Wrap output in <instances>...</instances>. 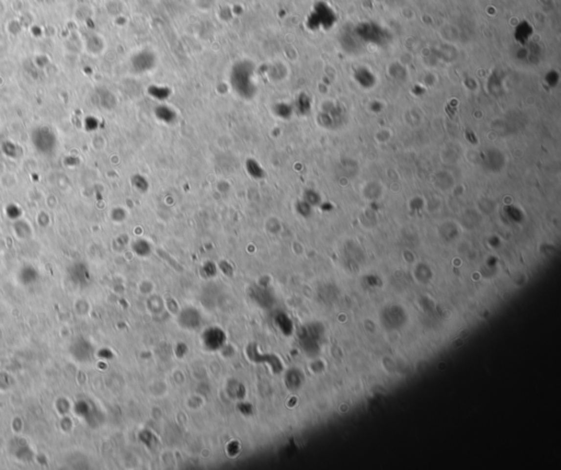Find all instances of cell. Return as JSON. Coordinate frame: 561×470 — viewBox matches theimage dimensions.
Segmentation results:
<instances>
[{
  "mask_svg": "<svg viewBox=\"0 0 561 470\" xmlns=\"http://www.w3.org/2000/svg\"><path fill=\"white\" fill-rule=\"evenodd\" d=\"M532 32H533L532 26H531L530 24H528V23L523 22L521 25L517 26V29H516V38H517L518 40L525 39V38L528 39V38H530V36H528V35H530V34L532 33Z\"/></svg>",
  "mask_w": 561,
  "mask_h": 470,
  "instance_id": "8992f818",
  "label": "cell"
},
{
  "mask_svg": "<svg viewBox=\"0 0 561 470\" xmlns=\"http://www.w3.org/2000/svg\"><path fill=\"white\" fill-rule=\"evenodd\" d=\"M247 170H248V172H249V174H251V176L254 178H261L262 176H263V170H262L260 165L257 164L254 160L248 161Z\"/></svg>",
  "mask_w": 561,
  "mask_h": 470,
  "instance_id": "5b68a950",
  "label": "cell"
},
{
  "mask_svg": "<svg viewBox=\"0 0 561 470\" xmlns=\"http://www.w3.org/2000/svg\"><path fill=\"white\" fill-rule=\"evenodd\" d=\"M358 33H361L363 38H366L367 40L373 41L374 39L380 40L385 35V30L383 27L376 24H371V23H366L364 25L358 26L357 29Z\"/></svg>",
  "mask_w": 561,
  "mask_h": 470,
  "instance_id": "7a4b0ae2",
  "label": "cell"
},
{
  "mask_svg": "<svg viewBox=\"0 0 561 470\" xmlns=\"http://www.w3.org/2000/svg\"><path fill=\"white\" fill-rule=\"evenodd\" d=\"M32 142L40 153L49 154L56 147V136L48 127H38L32 133Z\"/></svg>",
  "mask_w": 561,
  "mask_h": 470,
  "instance_id": "6da1fadb",
  "label": "cell"
},
{
  "mask_svg": "<svg viewBox=\"0 0 561 470\" xmlns=\"http://www.w3.org/2000/svg\"><path fill=\"white\" fill-rule=\"evenodd\" d=\"M86 49L94 55H98L103 50L104 42L99 34H91L85 41Z\"/></svg>",
  "mask_w": 561,
  "mask_h": 470,
  "instance_id": "3957f363",
  "label": "cell"
},
{
  "mask_svg": "<svg viewBox=\"0 0 561 470\" xmlns=\"http://www.w3.org/2000/svg\"><path fill=\"white\" fill-rule=\"evenodd\" d=\"M91 10H93V9L89 6H87V4H80V6L77 7V9L75 10L76 19L80 22L87 21L90 18Z\"/></svg>",
  "mask_w": 561,
  "mask_h": 470,
  "instance_id": "277c9868",
  "label": "cell"
},
{
  "mask_svg": "<svg viewBox=\"0 0 561 470\" xmlns=\"http://www.w3.org/2000/svg\"><path fill=\"white\" fill-rule=\"evenodd\" d=\"M134 184H135V187H137V188H140V190H141V191L145 190V191H146V188H147V182H146L145 179H142V178H140V177H137L136 180L134 181Z\"/></svg>",
  "mask_w": 561,
  "mask_h": 470,
  "instance_id": "52a82bcc",
  "label": "cell"
}]
</instances>
